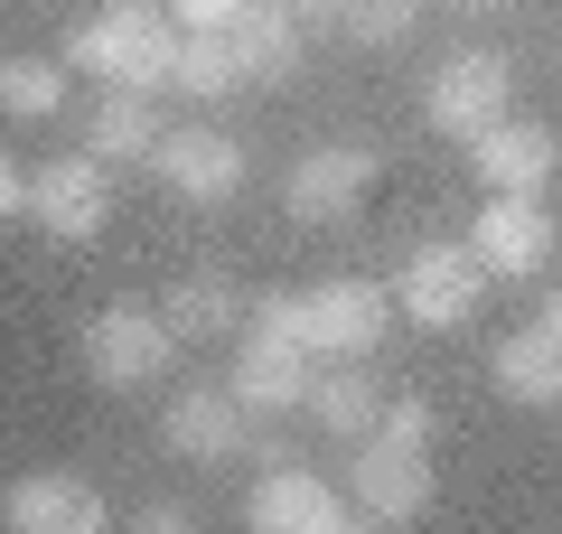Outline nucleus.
Instances as JSON below:
<instances>
[{"label":"nucleus","mask_w":562,"mask_h":534,"mask_svg":"<svg viewBox=\"0 0 562 534\" xmlns=\"http://www.w3.org/2000/svg\"><path fill=\"white\" fill-rule=\"evenodd\" d=\"M338 20H347V38H357V47H403L422 10H413V0H347Z\"/></svg>","instance_id":"nucleus-23"},{"label":"nucleus","mask_w":562,"mask_h":534,"mask_svg":"<svg viewBox=\"0 0 562 534\" xmlns=\"http://www.w3.org/2000/svg\"><path fill=\"white\" fill-rule=\"evenodd\" d=\"M375 198V151L366 141H310L291 169H281V207L301 225H347Z\"/></svg>","instance_id":"nucleus-7"},{"label":"nucleus","mask_w":562,"mask_h":534,"mask_svg":"<svg viewBox=\"0 0 562 534\" xmlns=\"http://www.w3.org/2000/svg\"><path fill=\"white\" fill-rule=\"evenodd\" d=\"M140 525H150V534H179V525H188V497H150V507H140Z\"/></svg>","instance_id":"nucleus-26"},{"label":"nucleus","mask_w":562,"mask_h":534,"mask_svg":"<svg viewBox=\"0 0 562 534\" xmlns=\"http://www.w3.org/2000/svg\"><path fill=\"white\" fill-rule=\"evenodd\" d=\"M262 310L291 319V337H301L310 356H375L384 329H394V291H375V281H357V272L319 281V291H272Z\"/></svg>","instance_id":"nucleus-2"},{"label":"nucleus","mask_w":562,"mask_h":534,"mask_svg":"<svg viewBox=\"0 0 562 534\" xmlns=\"http://www.w3.org/2000/svg\"><path fill=\"white\" fill-rule=\"evenodd\" d=\"M347 507H357L366 525H413V515L431 507V441L375 422V432L357 441V469H347Z\"/></svg>","instance_id":"nucleus-4"},{"label":"nucleus","mask_w":562,"mask_h":534,"mask_svg":"<svg viewBox=\"0 0 562 534\" xmlns=\"http://www.w3.org/2000/svg\"><path fill=\"white\" fill-rule=\"evenodd\" d=\"M479 300H487V263L469 254V244H413L403 272H394V310L413 319V329H431V337L469 329Z\"/></svg>","instance_id":"nucleus-5"},{"label":"nucleus","mask_w":562,"mask_h":534,"mask_svg":"<svg viewBox=\"0 0 562 534\" xmlns=\"http://www.w3.org/2000/svg\"><path fill=\"white\" fill-rule=\"evenodd\" d=\"M506 103H516V66H506L497 47H460V57H441L431 85H422V113H431V132H450V141L487 132Z\"/></svg>","instance_id":"nucleus-8"},{"label":"nucleus","mask_w":562,"mask_h":534,"mask_svg":"<svg viewBox=\"0 0 562 534\" xmlns=\"http://www.w3.org/2000/svg\"><path fill=\"white\" fill-rule=\"evenodd\" d=\"M244 515H254V534H338L347 515V488L338 478H319L310 459H262V478H254V497H244Z\"/></svg>","instance_id":"nucleus-9"},{"label":"nucleus","mask_w":562,"mask_h":534,"mask_svg":"<svg viewBox=\"0 0 562 534\" xmlns=\"http://www.w3.org/2000/svg\"><path fill=\"white\" fill-rule=\"evenodd\" d=\"M179 366V329L160 310H140V300H113V310L85 319V376L103 394H140V385H160Z\"/></svg>","instance_id":"nucleus-3"},{"label":"nucleus","mask_w":562,"mask_h":534,"mask_svg":"<svg viewBox=\"0 0 562 534\" xmlns=\"http://www.w3.org/2000/svg\"><path fill=\"white\" fill-rule=\"evenodd\" d=\"M66 76H76L66 57H0V113L47 122V113L66 103Z\"/></svg>","instance_id":"nucleus-22"},{"label":"nucleus","mask_w":562,"mask_h":534,"mask_svg":"<svg viewBox=\"0 0 562 534\" xmlns=\"http://www.w3.org/2000/svg\"><path fill=\"white\" fill-rule=\"evenodd\" d=\"M188 103H216V94H244V57H235V29H179V66H169Z\"/></svg>","instance_id":"nucleus-21"},{"label":"nucleus","mask_w":562,"mask_h":534,"mask_svg":"<svg viewBox=\"0 0 562 534\" xmlns=\"http://www.w3.org/2000/svg\"><path fill=\"white\" fill-rule=\"evenodd\" d=\"M235 403L254 422H272V413H301V394H310V347L291 337V319L281 310H254L235 329Z\"/></svg>","instance_id":"nucleus-6"},{"label":"nucleus","mask_w":562,"mask_h":534,"mask_svg":"<svg viewBox=\"0 0 562 534\" xmlns=\"http://www.w3.org/2000/svg\"><path fill=\"white\" fill-rule=\"evenodd\" d=\"M0 525L10 534H103L113 507H103V488L85 469H29L0 488Z\"/></svg>","instance_id":"nucleus-14"},{"label":"nucleus","mask_w":562,"mask_h":534,"mask_svg":"<svg viewBox=\"0 0 562 534\" xmlns=\"http://www.w3.org/2000/svg\"><path fill=\"white\" fill-rule=\"evenodd\" d=\"M469 169H479L487 188H506V198H543L553 169H562V141L543 132V122H525V113H497L487 132H469Z\"/></svg>","instance_id":"nucleus-15"},{"label":"nucleus","mask_w":562,"mask_h":534,"mask_svg":"<svg viewBox=\"0 0 562 534\" xmlns=\"http://www.w3.org/2000/svg\"><path fill=\"white\" fill-rule=\"evenodd\" d=\"M543 319H553V329H562V291H543Z\"/></svg>","instance_id":"nucleus-28"},{"label":"nucleus","mask_w":562,"mask_h":534,"mask_svg":"<svg viewBox=\"0 0 562 534\" xmlns=\"http://www.w3.org/2000/svg\"><path fill=\"white\" fill-rule=\"evenodd\" d=\"M150 178H160L169 198H188V207H225L244 188V141L216 132V122H179V132H160V151H150Z\"/></svg>","instance_id":"nucleus-12"},{"label":"nucleus","mask_w":562,"mask_h":534,"mask_svg":"<svg viewBox=\"0 0 562 534\" xmlns=\"http://www.w3.org/2000/svg\"><path fill=\"white\" fill-rule=\"evenodd\" d=\"M487 376H497L506 403H525V413H553V403H562V329L535 310L525 329H506V347H497V366H487Z\"/></svg>","instance_id":"nucleus-16"},{"label":"nucleus","mask_w":562,"mask_h":534,"mask_svg":"<svg viewBox=\"0 0 562 534\" xmlns=\"http://www.w3.org/2000/svg\"><path fill=\"white\" fill-rule=\"evenodd\" d=\"M301 413L319 422L328 441H347V450H357V441L384 422V394H375V376H366V356H338L328 376L310 366V394H301Z\"/></svg>","instance_id":"nucleus-17"},{"label":"nucleus","mask_w":562,"mask_h":534,"mask_svg":"<svg viewBox=\"0 0 562 534\" xmlns=\"http://www.w3.org/2000/svg\"><path fill=\"white\" fill-rule=\"evenodd\" d=\"M160 441H169V459H188V469H216V459L254 450V413L235 403V385H188V394L160 403Z\"/></svg>","instance_id":"nucleus-13"},{"label":"nucleus","mask_w":562,"mask_h":534,"mask_svg":"<svg viewBox=\"0 0 562 534\" xmlns=\"http://www.w3.org/2000/svg\"><path fill=\"white\" fill-rule=\"evenodd\" d=\"M66 66L94 85H132V94H160L169 66H179V20L160 0H103L94 20L66 38Z\"/></svg>","instance_id":"nucleus-1"},{"label":"nucleus","mask_w":562,"mask_h":534,"mask_svg":"<svg viewBox=\"0 0 562 534\" xmlns=\"http://www.w3.org/2000/svg\"><path fill=\"white\" fill-rule=\"evenodd\" d=\"M10 216H29V169L0 151V225H10Z\"/></svg>","instance_id":"nucleus-25"},{"label":"nucleus","mask_w":562,"mask_h":534,"mask_svg":"<svg viewBox=\"0 0 562 534\" xmlns=\"http://www.w3.org/2000/svg\"><path fill=\"white\" fill-rule=\"evenodd\" d=\"M29 216L47 225L57 244H94L113 225V169L94 151H66L47 169H29Z\"/></svg>","instance_id":"nucleus-11"},{"label":"nucleus","mask_w":562,"mask_h":534,"mask_svg":"<svg viewBox=\"0 0 562 534\" xmlns=\"http://www.w3.org/2000/svg\"><path fill=\"white\" fill-rule=\"evenodd\" d=\"M291 10H301V20H328V10H347V0H291Z\"/></svg>","instance_id":"nucleus-27"},{"label":"nucleus","mask_w":562,"mask_h":534,"mask_svg":"<svg viewBox=\"0 0 562 534\" xmlns=\"http://www.w3.org/2000/svg\"><path fill=\"white\" fill-rule=\"evenodd\" d=\"M85 151L103 159V169H132V159L160 151V113H150V94H132V85H103L94 103H85Z\"/></svg>","instance_id":"nucleus-18"},{"label":"nucleus","mask_w":562,"mask_h":534,"mask_svg":"<svg viewBox=\"0 0 562 534\" xmlns=\"http://www.w3.org/2000/svg\"><path fill=\"white\" fill-rule=\"evenodd\" d=\"M469 254L487 263V281H535L543 263L562 254V225L543 198H506V188H487L479 225H469Z\"/></svg>","instance_id":"nucleus-10"},{"label":"nucleus","mask_w":562,"mask_h":534,"mask_svg":"<svg viewBox=\"0 0 562 534\" xmlns=\"http://www.w3.org/2000/svg\"><path fill=\"white\" fill-rule=\"evenodd\" d=\"M235 57H244V85L301 76V10H291V0H254L235 20Z\"/></svg>","instance_id":"nucleus-20"},{"label":"nucleus","mask_w":562,"mask_h":534,"mask_svg":"<svg viewBox=\"0 0 562 534\" xmlns=\"http://www.w3.org/2000/svg\"><path fill=\"white\" fill-rule=\"evenodd\" d=\"M160 319L179 329V347H216V337H235L244 319H254V300H244L225 272H188V281H169Z\"/></svg>","instance_id":"nucleus-19"},{"label":"nucleus","mask_w":562,"mask_h":534,"mask_svg":"<svg viewBox=\"0 0 562 534\" xmlns=\"http://www.w3.org/2000/svg\"><path fill=\"white\" fill-rule=\"evenodd\" d=\"M160 10H169L179 29H235L244 10H254V0H160Z\"/></svg>","instance_id":"nucleus-24"}]
</instances>
